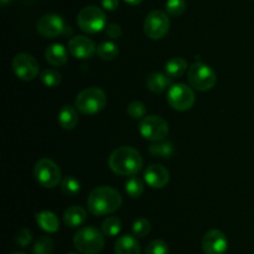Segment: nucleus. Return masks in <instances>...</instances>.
Segmentation results:
<instances>
[{
	"instance_id": "nucleus-1",
	"label": "nucleus",
	"mask_w": 254,
	"mask_h": 254,
	"mask_svg": "<svg viewBox=\"0 0 254 254\" xmlns=\"http://www.w3.org/2000/svg\"><path fill=\"white\" fill-rule=\"evenodd\" d=\"M89 212L94 216H106L116 212L122 206V196L119 191L111 186H99L93 189L87 198Z\"/></svg>"
},
{
	"instance_id": "nucleus-2",
	"label": "nucleus",
	"mask_w": 254,
	"mask_h": 254,
	"mask_svg": "<svg viewBox=\"0 0 254 254\" xmlns=\"http://www.w3.org/2000/svg\"><path fill=\"white\" fill-rule=\"evenodd\" d=\"M108 165L117 175L134 176L140 171L143 166V159L135 149L130 146H122L111 154Z\"/></svg>"
},
{
	"instance_id": "nucleus-3",
	"label": "nucleus",
	"mask_w": 254,
	"mask_h": 254,
	"mask_svg": "<svg viewBox=\"0 0 254 254\" xmlns=\"http://www.w3.org/2000/svg\"><path fill=\"white\" fill-rule=\"evenodd\" d=\"M73 245L82 254H98L104 247V235L96 227H83L74 235Z\"/></svg>"
},
{
	"instance_id": "nucleus-4",
	"label": "nucleus",
	"mask_w": 254,
	"mask_h": 254,
	"mask_svg": "<svg viewBox=\"0 0 254 254\" xmlns=\"http://www.w3.org/2000/svg\"><path fill=\"white\" fill-rule=\"evenodd\" d=\"M107 104V96L104 91L97 87L86 88L78 93L74 106L81 113L83 114H96L101 112Z\"/></svg>"
},
{
	"instance_id": "nucleus-5",
	"label": "nucleus",
	"mask_w": 254,
	"mask_h": 254,
	"mask_svg": "<svg viewBox=\"0 0 254 254\" xmlns=\"http://www.w3.org/2000/svg\"><path fill=\"white\" fill-rule=\"evenodd\" d=\"M188 79L191 87L201 92L210 91L215 87L217 76L208 64L203 62H195L189 67Z\"/></svg>"
},
{
	"instance_id": "nucleus-6",
	"label": "nucleus",
	"mask_w": 254,
	"mask_h": 254,
	"mask_svg": "<svg viewBox=\"0 0 254 254\" xmlns=\"http://www.w3.org/2000/svg\"><path fill=\"white\" fill-rule=\"evenodd\" d=\"M77 24L79 29L88 34H96L102 31L107 26L106 12L98 6H86L78 12L77 16Z\"/></svg>"
},
{
	"instance_id": "nucleus-7",
	"label": "nucleus",
	"mask_w": 254,
	"mask_h": 254,
	"mask_svg": "<svg viewBox=\"0 0 254 254\" xmlns=\"http://www.w3.org/2000/svg\"><path fill=\"white\" fill-rule=\"evenodd\" d=\"M34 175L37 183L45 189H54L61 181V170L55 161L40 159L34 168Z\"/></svg>"
},
{
	"instance_id": "nucleus-8",
	"label": "nucleus",
	"mask_w": 254,
	"mask_h": 254,
	"mask_svg": "<svg viewBox=\"0 0 254 254\" xmlns=\"http://www.w3.org/2000/svg\"><path fill=\"white\" fill-rule=\"evenodd\" d=\"M170 29V20L168 12L163 10H154L149 12L144 21V31L151 40H160L165 36Z\"/></svg>"
},
{
	"instance_id": "nucleus-9",
	"label": "nucleus",
	"mask_w": 254,
	"mask_h": 254,
	"mask_svg": "<svg viewBox=\"0 0 254 254\" xmlns=\"http://www.w3.org/2000/svg\"><path fill=\"white\" fill-rule=\"evenodd\" d=\"M139 133L146 140L160 141L168 135L169 124L159 116L144 117L139 123Z\"/></svg>"
},
{
	"instance_id": "nucleus-10",
	"label": "nucleus",
	"mask_w": 254,
	"mask_h": 254,
	"mask_svg": "<svg viewBox=\"0 0 254 254\" xmlns=\"http://www.w3.org/2000/svg\"><path fill=\"white\" fill-rule=\"evenodd\" d=\"M168 103L175 111H189L195 103V93L188 84L175 83L169 88Z\"/></svg>"
},
{
	"instance_id": "nucleus-11",
	"label": "nucleus",
	"mask_w": 254,
	"mask_h": 254,
	"mask_svg": "<svg viewBox=\"0 0 254 254\" xmlns=\"http://www.w3.org/2000/svg\"><path fill=\"white\" fill-rule=\"evenodd\" d=\"M11 66L15 74L22 81H32V79L39 76V64H37L34 56L25 54V52L15 55V57L12 59Z\"/></svg>"
},
{
	"instance_id": "nucleus-12",
	"label": "nucleus",
	"mask_w": 254,
	"mask_h": 254,
	"mask_svg": "<svg viewBox=\"0 0 254 254\" xmlns=\"http://www.w3.org/2000/svg\"><path fill=\"white\" fill-rule=\"evenodd\" d=\"M36 27L39 34L46 37V39H55L59 35L64 34L67 29L64 19L56 14H47L40 17V20L36 24Z\"/></svg>"
},
{
	"instance_id": "nucleus-13",
	"label": "nucleus",
	"mask_w": 254,
	"mask_h": 254,
	"mask_svg": "<svg viewBox=\"0 0 254 254\" xmlns=\"http://www.w3.org/2000/svg\"><path fill=\"white\" fill-rule=\"evenodd\" d=\"M202 250L205 254H226L228 241L225 233L220 230H210L202 238Z\"/></svg>"
},
{
	"instance_id": "nucleus-14",
	"label": "nucleus",
	"mask_w": 254,
	"mask_h": 254,
	"mask_svg": "<svg viewBox=\"0 0 254 254\" xmlns=\"http://www.w3.org/2000/svg\"><path fill=\"white\" fill-rule=\"evenodd\" d=\"M68 51L73 57L79 60L91 59L97 51L94 42L87 36H74L68 41Z\"/></svg>"
},
{
	"instance_id": "nucleus-15",
	"label": "nucleus",
	"mask_w": 254,
	"mask_h": 254,
	"mask_svg": "<svg viewBox=\"0 0 254 254\" xmlns=\"http://www.w3.org/2000/svg\"><path fill=\"white\" fill-rule=\"evenodd\" d=\"M144 180L150 188L163 189L168 185L169 180H170V174L165 166L153 164L144 171Z\"/></svg>"
},
{
	"instance_id": "nucleus-16",
	"label": "nucleus",
	"mask_w": 254,
	"mask_h": 254,
	"mask_svg": "<svg viewBox=\"0 0 254 254\" xmlns=\"http://www.w3.org/2000/svg\"><path fill=\"white\" fill-rule=\"evenodd\" d=\"M45 57H46V61L51 66L60 67L64 66L67 62V60H68V52H67L66 47L64 45L52 44L46 49Z\"/></svg>"
},
{
	"instance_id": "nucleus-17",
	"label": "nucleus",
	"mask_w": 254,
	"mask_h": 254,
	"mask_svg": "<svg viewBox=\"0 0 254 254\" xmlns=\"http://www.w3.org/2000/svg\"><path fill=\"white\" fill-rule=\"evenodd\" d=\"M87 220V211L79 206H71L64 213V225L71 228L79 227Z\"/></svg>"
},
{
	"instance_id": "nucleus-18",
	"label": "nucleus",
	"mask_w": 254,
	"mask_h": 254,
	"mask_svg": "<svg viewBox=\"0 0 254 254\" xmlns=\"http://www.w3.org/2000/svg\"><path fill=\"white\" fill-rule=\"evenodd\" d=\"M36 222L39 227L45 232L55 233L60 228L59 218L54 212H50V211H41V212L36 213Z\"/></svg>"
},
{
	"instance_id": "nucleus-19",
	"label": "nucleus",
	"mask_w": 254,
	"mask_h": 254,
	"mask_svg": "<svg viewBox=\"0 0 254 254\" xmlns=\"http://www.w3.org/2000/svg\"><path fill=\"white\" fill-rule=\"evenodd\" d=\"M116 254H140V246L133 236H122L116 242Z\"/></svg>"
},
{
	"instance_id": "nucleus-20",
	"label": "nucleus",
	"mask_w": 254,
	"mask_h": 254,
	"mask_svg": "<svg viewBox=\"0 0 254 254\" xmlns=\"http://www.w3.org/2000/svg\"><path fill=\"white\" fill-rule=\"evenodd\" d=\"M171 84V78L166 73H159V72H154V73L149 74L148 79H146V86L154 93H161L165 89H168Z\"/></svg>"
},
{
	"instance_id": "nucleus-21",
	"label": "nucleus",
	"mask_w": 254,
	"mask_h": 254,
	"mask_svg": "<svg viewBox=\"0 0 254 254\" xmlns=\"http://www.w3.org/2000/svg\"><path fill=\"white\" fill-rule=\"evenodd\" d=\"M59 123L61 128L66 129V130H72L78 123V114H77L76 109L68 104L62 107L59 113Z\"/></svg>"
},
{
	"instance_id": "nucleus-22",
	"label": "nucleus",
	"mask_w": 254,
	"mask_h": 254,
	"mask_svg": "<svg viewBox=\"0 0 254 254\" xmlns=\"http://www.w3.org/2000/svg\"><path fill=\"white\" fill-rule=\"evenodd\" d=\"M188 69V61L183 57H174L170 59L165 64V73L170 78H178L181 77Z\"/></svg>"
},
{
	"instance_id": "nucleus-23",
	"label": "nucleus",
	"mask_w": 254,
	"mask_h": 254,
	"mask_svg": "<svg viewBox=\"0 0 254 254\" xmlns=\"http://www.w3.org/2000/svg\"><path fill=\"white\" fill-rule=\"evenodd\" d=\"M174 151V144L170 141H156L155 144H151L149 146V153L158 158H170L173 156Z\"/></svg>"
},
{
	"instance_id": "nucleus-24",
	"label": "nucleus",
	"mask_w": 254,
	"mask_h": 254,
	"mask_svg": "<svg viewBox=\"0 0 254 254\" xmlns=\"http://www.w3.org/2000/svg\"><path fill=\"white\" fill-rule=\"evenodd\" d=\"M118 46L112 41H104L99 44V46L97 47V55L102 60H106V61H112V60H114L118 56Z\"/></svg>"
},
{
	"instance_id": "nucleus-25",
	"label": "nucleus",
	"mask_w": 254,
	"mask_h": 254,
	"mask_svg": "<svg viewBox=\"0 0 254 254\" xmlns=\"http://www.w3.org/2000/svg\"><path fill=\"white\" fill-rule=\"evenodd\" d=\"M101 230L103 232L104 236H108V237H116L119 235L122 230V221L118 217H112L106 218V220L102 222Z\"/></svg>"
},
{
	"instance_id": "nucleus-26",
	"label": "nucleus",
	"mask_w": 254,
	"mask_h": 254,
	"mask_svg": "<svg viewBox=\"0 0 254 254\" xmlns=\"http://www.w3.org/2000/svg\"><path fill=\"white\" fill-rule=\"evenodd\" d=\"M126 191L130 197L138 198L143 195L144 192V184L143 181L135 175L130 176L126 183Z\"/></svg>"
},
{
	"instance_id": "nucleus-27",
	"label": "nucleus",
	"mask_w": 254,
	"mask_h": 254,
	"mask_svg": "<svg viewBox=\"0 0 254 254\" xmlns=\"http://www.w3.org/2000/svg\"><path fill=\"white\" fill-rule=\"evenodd\" d=\"M40 78H41L42 83L50 88H55L61 83V73L54 68L44 69L40 74Z\"/></svg>"
},
{
	"instance_id": "nucleus-28",
	"label": "nucleus",
	"mask_w": 254,
	"mask_h": 254,
	"mask_svg": "<svg viewBox=\"0 0 254 254\" xmlns=\"http://www.w3.org/2000/svg\"><path fill=\"white\" fill-rule=\"evenodd\" d=\"M54 241L47 236H41L35 242L32 252L34 254H52L54 252Z\"/></svg>"
},
{
	"instance_id": "nucleus-29",
	"label": "nucleus",
	"mask_w": 254,
	"mask_h": 254,
	"mask_svg": "<svg viewBox=\"0 0 254 254\" xmlns=\"http://www.w3.org/2000/svg\"><path fill=\"white\" fill-rule=\"evenodd\" d=\"M61 189L64 195L74 196L81 191V183L73 176H66L61 181Z\"/></svg>"
},
{
	"instance_id": "nucleus-30",
	"label": "nucleus",
	"mask_w": 254,
	"mask_h": 254,
	"mask_svg": "<svg viewBox=\"0 0 254 254\" xmlns=\"http://www.w3.org/2000/svg\"><path fill=\"white\" fill-rule=\"evenodd\" d=\"M131 231H133V235L135 237H145L150 233L151 225L146 218H139L133 223Z\"/></svg>"
},
{
	"instance_id": "nucleus-31",
	"label": "nucleus",
	"mask_w": 254,
	"mask_h": 254,
	"mask_svg": "<svg viewBox=\"0 0 254 254\" xmlns=\"http://www.w3.org/2000/svg\"><path fill=\"white\" fill-rule=\"evenodd\" d=\"M129 116L133 119H143L145 117L146 113V107L143 102L140 101H133L128 104V108H127Z\"/></svg>"
},
{
	"instance_id": "nucleus-32",
	"label": "nucleus",
	"mask_w": 254,
	"mask_h": 254,
	"mask_svg": "<svg viewBox=\"0 0 254 254\" xmlns=\"http://www.w3.org/2000/svg\"><path fill=\"white\" fill-rule=\"evenodd\" d=\"M166 12L171 16H180L186 10L185 0H168L166 1Z\"/></svg>"
},
{
	"instance_id": "nucleus-33",
	"label": "nucleus",
	"mask_w": 254,
	"mask_h": 254,
	"mask_svg": "<svg viewBox=\"0 0 254 254\" xmlns=\"http://www.w3.org/2000/svg\"><path fill=\"white\" fill-rule=\"evenodd\" d=\"M146 254H169V246L163 240H154L149 243Z\"/></svg>"
},
{
	"instance_id": "nucleus-34",
	"label": "nucleus",
	"mask_w": 254,
	"mask_h": 254,
	"mask_svg": "<svg viewBox=\"0 0 254 254\" xmlns=\"http://www.w3.org/2000/svg\"><path fill=\"white\" fill-rule=\"evenodd\" d=\"M31 241L32 233L30 232V230H27V228H21V230L16 233V236H15V242H16V245L21 246V247L29 246Z\"/></svg>"
},
{
	"instance_id": "nucleus-35",
	"label": "nucleus",
	"mask_w": 254,
	"mask_h": 254,
	"mask_svg": "<svg viewBox=\"0 0 254 254\" xmlns=\"http://www.w3.org/2000/svg\"><path fill=\"white\" fill-rule=\"evenodd\" d=\"M104 32H106L107 36L112 40L121 39L122 36V27L121 25L116 24V22H111V24H107V26L104 27Z\"/></svg>"
},
{
	"instance_id": "nucleus-36",
	"label": "nucleus",
	"mask_w": 254,
	"mask_h": 254,
	"mask_svg": "<svg viewBox=\"0 0 254 254\" xmlns=\"http://www.w3.org/2000/svg\"><path fill=\"white\" fill-rule=\"evenodd\" d=\"M101 4L103 6V9L113 11V10H116L118 7L119 0H101Z\"/></svg>"
},
{
	"instance_id": "nucleus-37",
	"label": "nucleus",
	"mask_w": 254,
	"mask_h": 254,
	"mask_svg": "<svg viewBox=\"0 0 254 254\" xmlns=\"http://www.w3.org/2000/svg\"><path fill=\"white\" fill-rule=\"evenodd\" d=\"M124 1L128 2V4H130V5H139V4H141L144 0H124Z\"/></svg>"
},
{
	"instance_id": "nucleus-38",
	"label": "nucleus",
	"mask_w": 254,
	"mask_h": 254,
	"mask_svg": "<svg viewBox=\"0 0 254 254\" xmlns=\"http://www.w3.org/2000/svg\"><path fill=\"white\" fill-rule=\"evenodd\" d=\"M10 1H11V0H0V2H1L2 5H6L7 2H10Z\"/></svg>"
},
{
	"instance_id": "nucleus-39",
	"label": "nucleus",
	"mask_w": 254,
	"mask_h": 254,
	"mask_svg": "<svg viewBox=\"0 0 254 254\" xmlns=\"http://www.w3.org/2000/svg\"><path fill=\"white\" fill-rule=\"evenodd\" d=\"M14 254H26V253H24V252H16V253H14Z\"/></svg>"
},
{
	"instance_id": "nucleus-40",
	"label": "nucleus",
	"mask_w": 254,
	"mask_h": 254,
	"mask_svg": "<svg viewBox=\"0 0 254 254\" xmlns=\"http://www.w3.org/2000/svg\"><path fill=\"white\" fill-rule=\"evenodd\" d=\"M67 254H77V253H67Z\"/></svg>"
}]
</instances>
